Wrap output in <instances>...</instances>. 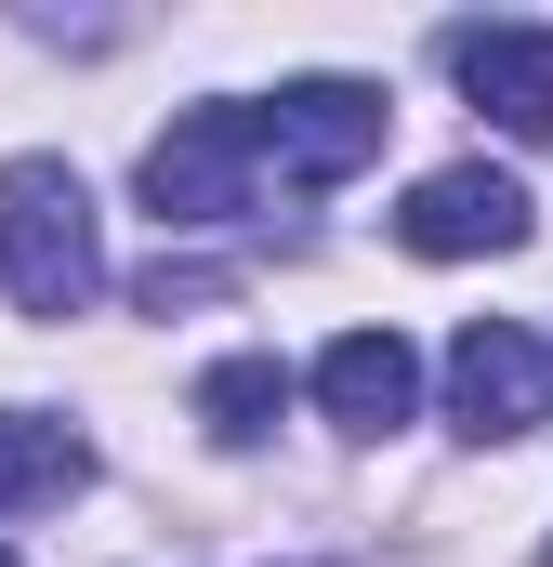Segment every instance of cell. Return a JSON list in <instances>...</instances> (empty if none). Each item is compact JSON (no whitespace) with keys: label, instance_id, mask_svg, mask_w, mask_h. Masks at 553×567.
Here are the masks:
<instances>
[{"label":"cell","instance_id":"6da1fadb","mask_svg":"<svg viewBox=\"0 0 553 567\" xmlns=\"http://www.w3.org/2000/svg\"><path fill=\"white\" fill-rule=\"evenodd\" d=\"M0 290L27 317H80L106 290V238L66 158H0Z\"/></svg>","mask_w":553,"mask_h":567},{"label":"cell","instance_id":"7a4b0ae2","mask_svg":"<svg viewBox=\"0 0 553 567\" xmlns=\"http://www.w3.org/2000/svg\"><path fill=\"white\" fill-rule=\"evenodd\" d=\"M264 106H185L171 133L145 145V212L158 225H238L264 198Z\"/></svg>","mask_w":553,"mask_h":567},{"label":"cell","instance_id":"3957f363","mask_svg":"<svg viewBox=\"0 0 553 567\" xmlns=\"http://www.w3.org/2000/svg\"><path fill=\"white\" fill-rule=\"evenodd\" d=\"M383 133H396V106H383L369 80H290V93H264V145H276L290 185H343V172H369Z\"/></svg>","mask_w":553,"mask_h":567},{"label":"cell","instance_id":"277c9868","mask_svg":"<svg viewBox=\"0 0 553 567\" xmlns=\"http://www.w3.org/2000/svg\"><path fill=\"white\" fill-rule=\"evenodd\" d=\"M528 185L514 172H488V158H461V172H421L409 212H396V238H409L421 265H474V251H528Z\"/></svg>","mask_w":553,"mask_h":567},{"label":"cell","instance_id":"5b68a950","mask_svg":"<svg viewBox=\"0 0 553 567\" xmlns=\"http://www.w3.org/2000/svg\"><path fill=\"white\" fill-rule=\"evenodd\" d=\"M553 410V357L514 317H461L448 330V423L461 435H528Z\"/></svg>","mask_w":553,"mask_h":567},{"label":"cell","instance_id":"8992f818","mask_svg":"<svg viewBox=\"0 0 553 567\" xmlns=\"http://www.w3.org/2000/svg\"><path fill=\"white\" fill-rule=\"evenodd\" d=\"M448 80L514 145H553V27H448Z\"/></svg>","mask_w":553,"mask_h":567},{"label":"cell","instance_id":"52a82bcc","mask_svg":"<svg viewBox=\"0 0 553 567\" xmlns=\"http://www.w3.org/2000/svg\"><path fill=\"white\" fill-rule=\"evenodd\" d=\"M316 410L343 435H396L421 410V357L396 343V330H343L330 357H316Z\"/></svg>","mask_w":553,"mask_h":567},{"label":"cell","instance_id":"ba28073f","mask_svg":"<svg viewBox=\"0 0 553 567\" xmlns=\"http://www.w3.org/2000/svg\"><path fill=\"white\" fill-rule=\"evenodd\" d=\"M93 488V435L66 410H0V515H40V502H80Z\"/></svg>","mask_w":553,"mask_h":567},{"label":"cell","instance_id":"9c48e42d","mask_svg":"<svg viewBox=\"0 0 553 567\" xmlns=\"http://www.w3.org/2000/svg\"><path fill=\"white\" fill-rule=\"evenodd\" d=\"M276 410H290V370H276V357H225V370H198V423H211V449H264Z\"/></svg>","mask_w":553,"mask_h":567},{"label":"cell","instance_id":"30bf717a","mask_svg":"<svg viewBox=\"0 0 553 567\" xmlns=\"http://www.w3.org/2000/svg\"><path fill=\"white\" fill-rule=\"evenodd\" d=\"M541 567H553V542H541Z\"/></svg>","mask_w":553,"mask_h":567},{"label":"cell","instance_id":"8fae6325","mask_svg":"<svg viewBox=\"0 0 553 567\" xmlns=\"http://www.w3.org/2000/svg\"><path fill=\"white\" fill-rule=\"evenodd\" d=\"M0 567H13V555H0Z\"/></svg>","mask_w":553,"mask_h":567}]
</instances>
